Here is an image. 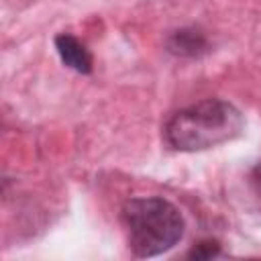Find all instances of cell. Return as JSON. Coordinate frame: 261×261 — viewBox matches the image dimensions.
<instances>
[{
	"label": "cell",
	"instance_id": "6da1fadb",
	"mask_svg": "<svg viewBox=\"0 0 261 261\" xmlns=\"http://www.w3.org/2000/svg\"><path fill=\"white\" fill-rule=\"evenodd\" d=\"M243 128V112L232 102L206 98L173 112L163 126V137L171 149L194 153L228 143Z\"/></svg>",
	"mask_w": 261,
	"mask_h": 261
},
{
	"label": "cell",
	"instance_id": "5b68a950",
	"mask_svg": "<svg viewBox=\"0 0 261 261\" xmlns=\"http://www.w3.org/2000/svg\"><path fill=\"white\" fill-rule=\"evenodd\" d=\"M216 255H220V245L216 241H202V243L194 245L188 253V257H192V259H210Z\"/></svg>",
	"mask_w": 261,
	"mask_h": 261
},
{
	"label": "cell",
	"instance_id": "3957f363",
	"mask_svg": "<svg viewBox=\"0 0 261 261\" xmlns=\"http://www.w3.org/2000/svg\"><path fill=\"white\" fill-rule=\"evenodd\" d=\"M55 49H57V55L59 59L63 61V65H67L69 69L77 71V73H92V65H94V59H92V53L86 49V45L69 35V33H61L55 37Z\"/></svg>",
	"mask_w": 261,
	"mask_h": 261
},
{
	"label": "cell",
	"instance_id": "7a4b0ae2",
	"mask_svg": "<svg viewBox=\"0 0 261 261\" xmlns=\"http://www.w3.org/2000/svg\"><path fill=\"white\" fill-rule=\"evenodd\" d=\"M128 249L135 257H157L184 237V216L175 204L159 196L130 198L120 208Z\"/></svg>",
	"mask_w": 261,
	"mask_h": 261
},
{
	"label": "cell",
	"instance_id": "277c9868",
	"mask_svg": "<svg viewBox=\"0 0 261 261\" xmlns=\"http://www.w3.org/2000/svg\"><path fill=\"white\" fill-rule=\"evenodd\" d=\"M167 49L179 57H198L208 49V41L196 29H179L167 39Z\"/></svg>",
	"mask_w": 261,
	"mask_h": 261
}]
</instances>
